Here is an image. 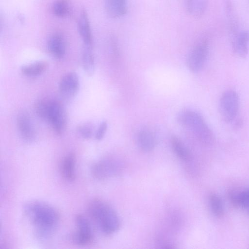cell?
<instances>
[{"mask_svg":"<svg viewBox=\"0 0 249 249\" xmlns=\"http://www.w3.org/2000/svg\"><path fill=\"white\" fill-rule=\"evenodd\" d=\"M82 63L85 71L88 75H92L94 71V59L91 47L85 46L82 55Z\"/></svg>","mask_w":249,"mask_h":249,"instance_id":"21","label":"cell"},{"mask_svg":"<svg viewBox=\"0 0 249 249\" xmlns=\"http://www.w3.org/2000/svg\"><path fill=\"white\" fill-rule=\"evenodd\" d=\"M78 27L79 34L85 46L91 47L92 43L91 31L88 14L85 10L81 12L78 22Z\"/></svg>","mask_w":249,"mask_h":249,"instance_id":"12","label":"cell"},{"mask_svg":"<svg viewBox=\"0 0 249 249\" xmlns=\"http://www.w3.org/2000/svg\"><path fill=\"white\" fill-rule=\"evenodd\" d=\"M53 12L57 17H66L70 12V3L68 0H56L53 5Z\"/></svg>","mask_w":249,"mask_h":249,"instance_id":"22","label":"cell"},{"mask_svg":"<svg viewBox=\"0 0 249 249\" xmlns=\"http://www.w3.org/2000/svg\"><path fill=\"white\" fill-rule=\"evenodd\" d=\"M121 168L120 162L111 157L104 158L91 167L93 176L98 179H105L115 175Z\"/></svg>","mask_w":249,"mask_h":249,"instance_id":"6","label":"cell"},{"mask_svg":"<svg viewBox=\"0 0 249 249\" xmlns=\"http://www.w3.org/2000/svg\"><path fill=\"white\" fill-rule=\"evenodd\" d=\"M87 211L90 218L106 234H111L119 229L120 222L115 211L108 203L100 199L91 200Z\"/></svg>","mask_w":249,"mask_h":249,"instance_id":"2","label":"cell"},{"mask_svg":"<svg viewBox=\"0 0 249 249\" xmlns=\"http://www.w3.org/2000/svg\"><path fill=\"white\" fill-rule=\"evenodd\" d=\"M208 55V46L206 42L203 41L195 46L189 53L187 59V65L190 71H199L203 67Z\"/></svg>","mask_w":249,"mask_h":249,"instance_id":"8","label":"cell"},{"mask_svg":"<svg viewBox=\"0 0 249 249\" xmlns=\"http://www.w3.org/2000/svg\"><path fill=\"white\" fill-rule=\"evenodd\" d=\"M47 46L49 51L55 58L60 59L64 56L66 46L60 35L56 34L51 36L48 41Z\"/></svg>","mask_w":249,"mask_h":249,"instance_id":"15","label":"cell"},{"mask_svg":"<svg viewBox=\"0 0 249 249\" xmlns=\"http://www.w3.org/2000/svg\"><path fill=\"white\" fill-rule=\"evenodd\" d=\"M80 83L77 74L71 72L65 74L60 81L59 90L61 95L65 99H70L77 93Z\"/></svg>","mask_w":249,"mask_h":249,"instance_id":"9","label":"cell"},{"mask_svg":"<svg viewBox=\"0 0 249 249\" xmlns=\"http://www.w3.org/2000/svg\"><path fill=\"white\" fill-rule=\"evenodd\" d=\"M17 125L20 136L23 140L31 142L34 140L35 130L28 113L22 111L18 115Z\"/></svg>","mask_w":249,"mask_h":249,"instance_id":"10","label":"cell"},{"mask_svg":"<svg viewBox=\"0 0 249 249\" xmlns=\"http://www.w3.org/2000/svg\"><path fill=\"white\" fill-rule=\"evenodd\" d=\"M249 30L236 33L233 36L232 48L236 55L245 57L249 52Z\"/></svg>","mask_w":249,"mask_h":249,"instance_id":"11","label":"cell"},{"mask_svg":"<svg viewBox=\"0 0 249 249\" xmlns=\"http://www.w3.org/2000/svg\"><path fill=\"white\" fill-rule=\"evenodd\" d=\"M47 67V62L44 61H39L23 66L21 70L22 73L25 75L35 76L43 73Z\"/></svg>","mask_w":249,"mask_h":249,"instance_id":"19","label":"cell"},{"mask_svg":"<svg viewBox=\"0 0 249 249\" xmlns=\"http://www.w3.org/2000/svg\"><path fill=\"white\" fill-rule=\"evenodd\" d=\"M104 2L106 11L112 18L121 17L126 13V0H104Z\"/></svg>","mask_w":249,"mask_h":249,"instance_id":"13","label":"cell"},{"mask_svg":"<svg viewBox=\"0 0 249 249\" xmlns=\"http://www.w3.org/2000/svg\"><path fill=\"white\" fill-rule=\"evenodd\" d=\"M210 207L213 213L217 217L224 215V206L221 198L215 194H212L209 197Z\"/></svg>","mask_w":249,"mask_h":249,"instance_id":"23","label":"cell"},{"mask_svg":"<svg viewBox=\"0 0 249 249\" xmlns=\"http://www.w3.org/2000/svg\"><path fill=\"white\" fill-rule=\"evenodd\" d=\"M44 120L47 121L58 134L64 131L66 126V117L61 104L55 100H50Z\"/></svg>","mask_w":249,"mask_h":249,"instance_id":"4","label":"cell"},{"mask_svg":"<svg viewBox=\"0 0 249 249\" xmlns=\"http://www.w3.org/2000/svg\"><path fill=\"white\" fill-rule=\"evenodd\" d=\"M178 122L188 129L199 141L209 143L213 140V134L202 116L198 112L185 109L178 115Z\"/></svg>","mask_w":249,"mask_h":249,"instance_id":"3","label":"cell"},{"mask_svg":"<svg viewBox=\"0 0 249 249\" xmlns=\"http://www.w3.org/2000/svg\"><path fill=\"white\" fill-rule=\"evenodd\" d=\"M77 131L79 135L85 139L91 138L93 133V126L90 123H85L78 126Z\"/></svg>","mask_w":249,"mask_h":249,"instance_id":"25","label":"cell"},{"mask_svg":"<svg viewBox=\"0 0 249 249\" xmlns=\"http://www.w3.org/2000/svg\"><path fill=\"white\" fill-rule=\"evenodd\" d=\"M208 0H185L186 9L188 14L194 18L204 15L208 6Z\"/></svg>","mask_w":249,"mask_h":249,"instance_id":"17","label":"cell"},{"mask_svg":"<svg viewBox=\"0 0 249 249\" xmlns=\"http://www.w3.org/2000/svg\"><path fill=\"white\" fill-rule=\"evenodd\" d=\"M77 231L72 239L78 245L86 246L90 244L93 240V233L90 223L88 218L82 214L75 217Z\"/></svg>","mask_w":249,"mask_h":249,"instance_id":"7","label":"cell"},{"mask_svg":"<svg viewBox=\"0 0 249 249\" xmlns=\"http://www.w3.org/2000/svg\"><path fill=\"white\" fill-rule=\"evenodd\" d=\"M171 143L173 151L180 159L184 161L190 159V152L179 139L176 136H172Z\"/></svg>","mask_w":249,"mask_h":249,"instance_id":"20","label":"cell"},{"mask_svg":"<svg viewBox=\"0 0 249 249\" xmlns=\"http://www.w3.org/2000/svg\"><path fill=\"white\" fill-rule=\"evenodd\" d=\"M239 108V98L233 90L225 91L219 101V111L223 119L226 122L232 121L236 117Z\"/></svg>","mask_w":249,"mask_h":249,"instance_id":"5","label":"cell"},{"mask_svg":"<svg viewBox=\"0 0 249 249\" xmlns=\"http://www.w3.org/2000/svg\"><path fill=\"white\" fill-rule=\"evenodd\" d=\"M137 142L140 148L144 152L152 150L157 144L155 135L150 130L143 129L137 135Z\"/></svg>","mask_w":249,"mask_h":249,"instance_id":"16","label":"cell"},{"mask_svg":"<svg viewBox=\"0 0 249 249\" xmlns=\"http://www.w3.org/2000/svg\"><path fill=\"white\" fill-rule=\"evenodd\" d=\"M107 128V124L106 122H102L99 126L95 135V137L97 140H102L105 136Z\"/></svg>","mask_w":249,"mask_h":249,"instance_id":"26","label":"cell"},{"mask_svg":"<svg viewBox=\"0 0 249 249\" xmlns=\"http://www.w3.org/2000/svg\"><path fill=\"white\" fill-rule=\"evenodd\" d=\"M226 10L227 16L229 20V27L232 35L236 34L237 29V18L232 5L230 1L226 2Z\"/></svg>","mask_w":249,"mask_h":249,"instance_id":"24","label":"cell"},{"mask_svg":"<svg viewBox=\"0 0 249 249\" xmlns=\"http://www.w3.org/2000/svg\"><path fill=\"white\" fill-rule=\"evenodd\" d=\"M76 157L73 153H70L63 159L61 164V173L64 178L71 182L75 178Z\"/></svg>","mask_w":249,"mask_h":249,"instance_id":"14","label":"cell"},{"mask_svg":"<svg viewBox=\"0 0 249 249\" xmlns=\"http://www.w3.org/2000/svg\"><path fill=\"white\" fill-rule=\"evenodd\" d=\"M229 196L233 205L242 207L249 213V188L239 192L231 191Z\"/></svg>","mask_w":249,"mask_h":249,"instance_id":"18","label":"cell"},{"mask_svg":"<svg viewBox=\"0 0 249 249\" xmlns=\"http://www.w3.org/2000/svg\"><path fill=\"white\" fill-rule=\"evenodd\" d=\"M24 212L33 227L34 234L37 240L45 241L53 236L60 220L55 208L41 201H32L24 205Z\"/></svg>","mask_w":249,"mask_h":249,"instance_id":"1","label":"cell"}]
</instances>
